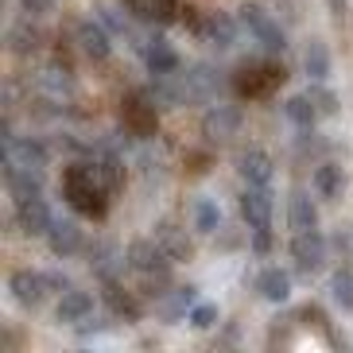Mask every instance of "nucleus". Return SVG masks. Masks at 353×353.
<instances>
[{
  "mask_svg": "<svg viewBox=\"0 0 353 353\" xmlns=\"http://www.w3.org/2000/svg\"><path fill=\"white\" fill-rule=\"evenodd\" d=\"M125 121H128V128L132 132H140V136H148L152 128H156V109L144 101V97H128V105H125Z\"/></svg>",
  "mask_w": 353,
  "mask_h": 353,
  "instance_id": "7ed1b4c3",
  "label": "nucleus"
},
{
  "mask_svg": "<svg viewBox=\"0 0 353 353\" xmlns=\"http://www.w3.org/2000/svg\"><path fill=\"white\" fill-rule=\"evenodd\" d=\"M132 4V12H140L144 20H171L179 12L175 0H128Z\"/></svg>",
  "mask_w": 353,
  "mask_h": 353,
  "instance_id": "20e7f679",
  "label": "nucleus"
},
{
  "mask_svg": "<svg viewBox=\"0 0 353 353\" xmlns=\"http://www.w3.org/2000/svg\"><path fill=\"white\" fill-rule=\"evenodd\" d=\"M276 85H283V66L268 63V59L241 66L237 78H233V90H237L241 97H268Z\"/></svg>",
  "mask_w": 353,
  "mask_h": 353,
  "instance_id": "f03ea898",
  "label": "nucleus"
},
{
  "mask_svg": "<svg viewBox=\"0 0 353 353\" xmlns=\"http://www.w3.org/2000/svg\"><path fill=\"white\" fill-rule=\"evenodd\" d=\"M63 190H66V202L78 214H85V218H101L109 210V187L97 179L94 167H82V163L70 167L63 175Z\"/></svg>",
  "mask_w": 353,
  "mask_h": 353,
  "instance_id": "f257e3e1",
  "label": "nucleus"
}]
</instances>
